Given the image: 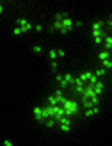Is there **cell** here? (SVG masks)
Masks as SVG:
<instances>
[{"label":"cell","instance_id":"6da1fadb","mask_svg":"<svg viewBox=\"0 0 112 146\" xmlns=\"http://www.w3.org/2000/svg\"><path fill=\"white\" fill-rule=\"evenodd\" d=\"M71 27H73V20L68 18V16H64V14H57L54 25H52V29H54V31H59V32H62V34L70 32Z\"/></svg>","mask_w":112,"mask_h":146},{"label":"cell","instance_id":"7a4b0ae2","mask_svg":"<svg viewBox=\"0 0 112 146\" xmlns=\"http://www.w3.org/2000/svg\"><path fill=\"white\" fill-rule=\"evenodd\" d=\"M61 107L64 109V116H68V118L77 116L78 111H80V104H78L77 100H73V98H64L61 102Z\"/></svg>","mask_w":112,"mask_h":146},{"label":"cell","instance_id":"3957f363","mask_svg":"<svg viewBox=\"0 0 112 146\" xmlns=\"http://www.w3.org/2000/svg\"><path fill=\"white\" fill-rule=\"evenodd\" d=\"M73 75L71 73H64V75H55V80H57V84L62 87V89H66L68 86H71V82H73Z\"/></svg>","mask_w":112,"mask_h":146},{"label":"cell","instance_id":"277c9868","mask_svg":"<svg viewBox=\"0 0 112 146\" xmlns=\"http://www.w3.org/2000/svg\"><path fill=\"white\" fill-rule=\"evenodd\" d=\"M62 100H64V93H62V89H57L54 94H50V96L46 98V105H59Z\"/></svg>","mask_w":112,"mask_h":146},{"label":"cell","instance_id":"5b68a950","mask_svg":"<svg viewBox=\"0 0 112 146\" xmlns=\"http://www.w3.org/2000/svg\"><path fill=\"white\" fill-rule=\"evenodd\" d=\"M55 123L59 125V132H64V134H68L70 130H71V119L68 118V116H62V118H59Z\"/></svg>","mask_w":112,"mask_h":146},{"label":"cell","instance_id":"8992f818","mask_svg":"<svg viewBox=\"0 0 112 146\" xmlns=\"http://www.w3.org/2000/svg\"><path fill=\"white\" fill-rule=\"evenodd\" d=\"M16 23H18V27L21 29V34H23V32H30V31H32V23H30V21H27L25 18H18V20H16Z\"/></svg>","mask_w":112,"mask_h":146},{"label":"cell","instance_id":"52a82bcc","mask_svg":"<svg viewBox=\"0 0 112 146\" xmlns=\"http://www.w3.org/2000/svg\"><path fill=\"white\" fill-rule=\"evenodd\" d=\"M64 116V109L61 105H52V119H59V118H62Z\"/></svg>","mask_w":112,"mask_h":146},{"label":"cell","instance_id":"ba28073f","mask_svg":"<svg viewBox=\"0 0 112 146\" xmlns=\"http://www.w3.org/2000/svg\"><path fill=\"white\" fill-rule=\"evenodd\" d=\"M101 29H103V23H101V21H94V23H93V36H94V38H98V36H101Z\"/></svg>","mask_w":112,"mask_h":146},{"label":"cell","instance_id":"9c48e42d","mask_svg":"<svg viewBox=\"0 0 112 146\" xmlns=\"http://www.w3.org/2000/svg\"><path fill=\"white\" fill-rule=\"evenodd\" d=\"M103 89H105V84H103L101 80H98V82H96V84L93 86V93L96 94V96H100V94L103 93Z\"/></svg>","mask_w":112,"mask_h":146},{"label":"cell","instance_id":"30bf717a","mask_svg":"<svg viewBox=\"0 0 112 146\" xmlns=\"http://www.w3.org/2000/svg\"><path fill=\"white\" fill-rule=\"evenodd\" d=\"M71 84H73V87H75V93H82V91H84V87H85V84L80 82L78 78H73Z\"/></svg>","mask_w":112,"mask_h":146},{"label":"cell","instance_id":"8fae6325","mask_svg":"<svg viewBox=\"0 0 112 146\" xmlns=\"http://www.w3.org/2000/svg\"><path fill=\"white\" fill-rule=\"evenodd\" d=\"M100 112V105H96V107H91V109H85V118H93V116H96Z\"/></svg>","mask_w":112,"mask_h":146},{"label":"cell","instance_id":"7c38bea8","mask_svg":"<svg viewBox=\"0 0 112 146\" xmlns=\"http://www.w3.org/2000/svg\"><path fill=\"white\" fill-rule=\"evenodd\" d=\"M41 111H43V119H52V105L41 107Z\"/></svg>","mask_w":112,"mask_h":146},{"label":"cell","instance_id":"4fadbf2b","mask_svg":"<svg viewBox=\"0 0 112 146\" xmlns=\"http://www.w3.org/2000/svg\"><path fill=\"white\" fill-rule=\"evenodd\" d=\"M32 114H34V119H37V121H43V111H41V107H39V105H37V107H34Z\"/></svg>","mask_w":112,"mask_h":146},{"label":"cell","instance_id":"5bb4252c","mask_svg":"<svg viewBox=\"0 0 112 146\" xmlns=\"http://www.w3.org/2000/svg\"><path fill=\"white\" fill-rule=\"evenodd\" d=\"M89 77H91V71H82L80 75L77 77L80 82H84V84H87V80H89Z\"/></svg>","mask_w":112,"mask_h":146},{"label":"cell","instance_id":"9a60e30c","mask_svg":"<svg viewBox=\"0 0 112 146\" xmlns=\"http://www.w3.org/2000/svg\"><path fill=\"white\" fill-rule=\"evenodd\" d=\"M98 59H100V61H105V59H110V57H109V50H101V52L98 54Z\"/></svg>","mask_w":112,"mask_h":146},{"label":"cell","instance_id":"2e32d148","mask_svg":"<svg viewBox=\"0 0 112 146\" xmlns=\"http://www.w3.org/2000/svg\"><path fill=\"white\" fill-rule=\"evenodd\" d=\"M48 59L54 62V61H57V52H55V48H52L50 52H48Z\"/></svg>","mask_w":112,"mask_h":146},{"label":"cell","instance_id":"e0dca14e","mask_svg":"<svg viewBox=\"0 0 112 146\" xmlns=\"http://www.w3.org/2000/svg\"><path fill=\"white\" fill-rule=\"evenodd\" d=\"M98 80H100V78L96 77L94 73H91V77H89V80H87V84H89V86H94L96 82H98Z\"/></svg>","mask_w":112,"mask_h":146},{"label":"cell","instance_id":"ac0fdd59","mask_svg":"<svg viewBox=\"0 0 112 146\" xmlns=\"http://www.w3.org/2000/svg\"><path fill=\"white\" fill-rule=\"evenodd\" d=\"M103 43H105V50H109V52H110V48H112V38H110V36H107Z\"/></svg>","mask_w":112,"mask_h":146},{"label":"cell","instance_id":"d6986e66","mask_svg":"<svg viewBox=\"0 0 112 146\" xmlns=\"http://www.w3.org/2000/svg\"><path fill=\"white\" fill-rule=\"evenodd\" d=\"M55 125H57L55 119H46V121H44V127H46V128H54Z\"/></svg>","mask_w":112,"mask_h":146},{"label":"cell","instance_id":"ffe728a7","mask_svg":"<svg viewBox=\"0 0 112 146\" xmlns=\"http://www.w3.org/2000/svg\"><path fill=\"white\" fill-rule=\"evenodd\" d=\"M101 64H103V68H105V70H110V68H112V61H110V59L101 61Z\"/></svg>","mask_w":112,"mask_h":146},{"label":"cell","instance_id":"44dd1931","mask_svg":"<svg viewBox=\"0 0 112 146\" xmlns=\"http://www.w3.org/2000/svg\"><path fill=\"white\" fill-rule=\"evenodd\" d=\"M105 73H107V71H105V70H103V68H98V70H96V71H94V75H96V77H98V78H100L101 75H105Z\"/></svg>","mask_w":112,"mask_h":146},{"label":"cell","instance_id":"7402d4cb","mask_svg":"<svg viewBox=\"0 0 112 146\" xmlns=\"http://www.w3.org/2000/svg\"><path fill=\"white\" fill-rule=\"evenodd\" d=\"M32 48H34V52H36V54H43V48H41L39 45H34Z\"/></svg>","mask_w":112,"mask_h":146},{"label":"cell","instance_id":"603a6c76","mask_svg":"<svg viewBox=\"0 0 112 146\" xmlns=\"http://www.w3.org/2000/svg\"><path fill=\"white\" fill-rule=\"evenodd\" d=\"M55 52H57V57H64V55H66V52H64L62 48H59V50H55Z\"/></svg>","mask_w":112,"mask_h":146},{"label":"cell","instance_id":"cb8c5ba5","mask_svg":"<svg viewBox=\"0 0 112 146\" xmlns=\"http://www.w3.org/2000/svg\"><path fill=\"white\" fill-rule=\"evenodd\" d=\"M2 146H13V141L11 139H4L2 141Z\"/></svg>","mask_w":112,"mask_h":146},{"label":"cell","instance_id":"d4e9b609","mask_svg":"<svg viewBox=\"0 0 112 146\" xmlns=\"http://www.w3.org/2000/svg\"><path fill=\"white\" fill-rule=\"evenodd\" d=\"M13 34H14V36H20V34H21V29H20V27H14Z\"/></svg>","mask_w":112,"mask_h":146},{"label":"cell","instance_id":"484cf974","mask_svg":"<svg viewBox=\"0 0 112 146\" xmlns=\"http://www.w3.org/2000/svg\"><path fill=\"white\" fill-rule=\"evenodd\" d=\"M52 70H54V71H57V70H59V62H57V61L52 62Z\"/></svg>","mask_w":112,"mask_h":146},{"label":"cell","instance_id":"4316f807","mask_svg":"<svg viewBox=\"0 0 112 146\" xmlns=\"http://www.w3.org/2000/svg\"><path fill=\"white\" fill-rule=\"evenodd\" d=\"M94 43H96V45H101V36H98V38H94Z\"/></svg>","mask_w":112,"mask_h":146},{"label":"cell","instance_id":"83f0119b","mask_svg":"<svg viewBox=\"0 0 112 146\" xmlns=\"http://www.w3.org/2000/svg\"><path fill=\"white\" fill-rule=\"evenodd\" d=\"M34 29H36V31H39V32H41V31H43V25H41V23H37V25H34Z\"/></svg>","mask_w":112,"mask_h":146},{"label":"cell","instance_id":"f1b7e54d","mask_svg":"<svg viewBox=\"0 0 112 146\" xmlns=\"http://www.w3.org/2000/svg\"><path fill=\"white\" fill-rule=\"evenodd\" d=\"M2 13H4V5H2V4H0V14H2Z\"/></svg>","mask_w":112,"mask_h":146}]
</instances>
